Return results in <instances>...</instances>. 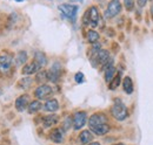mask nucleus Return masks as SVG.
Wrapping results in <instances>:
<instances>
[{"label":"nucleus","instance_id":"nucleus-1","mask_svg":"<svg viewBox=\"0 0 153 145\" xmlns=\"http://www.w3.org/2000/svg\"><path fill=\"white\" fill-rule=\"evenodd\" d=\"M82 21L85 25H90L91 27L98 26V23L100 21V15H99V11L96 6H92L86 11V13L82 18Z\"/></svg>","mask_w":153,"mask_h":145},{"label":"nucleus","instance_id":"nucleus-2","mask_svg":"<svg viewBox=\"0 0 153 145\" xmlns=\"http://www.w3.org/2000/svg\"><path fill=\"white\" fill-rule=\"evenodd\" d=\"M111 114H112V116L114 117L115 119H118V121H124V119L127 117L128 111H127L126 105H125L120 100H115L114 104H113V107L111 109Z\"/></svg>","mask_w":153,"mask_h":145},{"label":"nucleus","instance_id":"nucleus-3","mask_svg":"<svg viewBox=\"0 0 153 145\" xmlns=\"http://www.w3.org/2000/svg\"><path fill=\"white\" fill-rule=\"evenodd\" d=\"M59 11L67 19H70L71 21H74L78 13V6L72 4H62V5H59Z\"/></svg>","mask_w":153,"mask_h":145},{"label":"nucleus","instance_id":"nucleus-4","mask_svg":"<svg viewBox=\"0 0 153 145\" xmlns=\"http://www.w3.org/2000/svg\"><path fill=\"white\" fill-rule=\"evenodd\" d=\"M121 11V2L119 0H111L106 11H105V18L112 19L115 15H118Z\"/></svg>","mask_w":153,"mask_h":145},{"label":"nucleus","instance_id":"nucleus-5","mask_svg":"<svg viewBox=\"0 0 153 145\" xmlns=\"http://www.w3.org/2000/svg\"><path fill=\"white\" fill-rule=\"evenodd\" d=\"M11 66H12V56L6 52L1 53L0 54V72H8L11 69Z\"/></svg>","mask_w":153,"mask_h":145},{"label":"nucleus","instance_id":"nucleus-6","mask_svg":"<svg viewBox=\"0 0 153 145\" xmlns=\"http://www.w3.org/2000/svg\"><path fill=\"white\" fill-rule=\"evenodd\" d=\"M86 118H87V115L85 111H79L76 112L74 116H73V127L74 130H79L85 125L86 123Z\"/></svg>","mask_w":153,"mask_h":145},{"label":"nucleus","instance_id":"nucleus-7","mask_svg":"<svg viewBox=\"0 0 153 145\" xmlns=\"http://www.w3.org/2000/svg\"><path fill=\"white\" fill-rule=\"evenodd\" d=\"M52 94V88L47 84H41L34 90V96L39 100H45Z\"/></svg>","mask_w":153,"mask_h":145},{"label":"nucleus","instance_id":"nucleus-8","mask_svg":"<svg viewBox=\"0 0 153 145\" xmlns=\"http://www.w3.org/2000/svg\"><path fill=\"white\" fill-rule=\"evenodd\" d=\"M107 123V116L104 114H93L88 119V125H97V124H104Z\"/></svg>","mask_w":153,"mask_h":145},{"label":"nucleus","instance_id":"nucleus-9","mask_svg":"<svg viewBox=\"0 0 153 145\" xmlns=\"http://www.w3.org/2000/svg\"><path fill=\"white\" fill-rule=\"evenodd\" d=\"M60 72H61V66L59 62H56L51 68V70L48 72V80L52 82H57L60 78Z\"/></svg>","mask_w":153,"mask_h":145},{"label":"nucleus","instance_id":"nucleus-10","mask_svg":"<svg viewBox=\"0 0 153 145\" xmlns=\"http://www.w3.org/2000/svg\"><path fill=\"white\" fill-rule=\"evenodd\" d=\"M28 104H30V97H28V95H21V96H19L17 98V101H16V108L20 112L24 111L25 109L27 108Z\"/></svg>","mask_w":153,"mask_h":145},{"label":"nucleus","instance_id":"nucleus-11","mask_svg":"<svg viewBox=\"0 0 153 145\" xmlns=\"http://www.w3.org/2000/svg\"><path fill=\"white\" fill-rule=\"evenodd\" d=\"M40 68H41V67L39 66L38 62H37V61H33L32 63H30V64L22 67L21 72H22L24 75H32V74H36Z\"/></svg>","mask_w":153,"mask_h":145},{"label":"nucleus","instance_id":"nucleus-12","mask_svg":"<svg viewBox=\"0 0 153 145\" xmlns=\"http://www.w3.org/2000/svg\"><path fill=\"white\" fill-rule=\"evenodd\" d=\"M90 129H91V131H92V132H94V133L98 135V136H104V135H106V133L108 132L110 127H108L106 123H104V124L90 125Z\"/></svg>","mask_w":153,"mask_h":145},{"label":"nucleus","instance_id":"nucleus-13","mask_svg":"<svg viewBox=\"0 0 153 145\" xmlns=\"http://www.w3.org/2000/svg\"><path fill=\"white\" fill-rule=\"evenodd\" d=\"M50 138H51V141L54 142V143H61L62 139H64V133H62V131H61L60 129H54V130L51 131Z\"/></svg>","mask_w":153,"mask_h":145},{"label":"nucleus","instance_id":"nucleus-14","mask_svg":"<svg viewBox=\"0 0 153 145\" xmlns=\"http://www.w3.org/2000/svg\"><path fill=\"white\" fill-rule=\"evenodd\" d=\"M44 109H45L46 111H50V112H54V111H57L58 109H59V103H58L57 100H54V98H52V100H48V101L45 103V105H44Z\"/></svg>","mask_w":153,"mask_h":145},{"label":"nucleus","instance_id":"nucleus-15","mask_svg":"<svg viewBox=\"0 0 153 145\" xmlns=\"http://www.w3.org/2000/svg\"><path fill=\"white\" fill-rule=\"evenodd\" d=\"M42 123H44V127H50L54 124L58 123V117L56 115H50V116H45L44 119H42Z\"/></svg>","mask_w":153,"mask_h":145},{"label":"nucleus","instance_id":"nucleus-16","mask_svg":"<svg viewBox=\"0 0 153 145\" xmlns=\"http://www.w3.org/2000/svg\"><path fill=\"white\" fill-rule=\"evenodd\" d=\"M92 139H93V136H92V133H91L88 130L82 131V132L80 133V136H79V141H80L81 144H87V143H90Z\"/></svg>","mask_w":153,"mask_h":145},{"label":"nucleus","instance_id":"nucleus-17","mask_svg":"<svg viewBox=\"0 0 153 145\" xmlns=\"http://www.w3.org/2000/svg\"><path fill=\"white\" fill-rule=\"evenodd\" d=\"M123 86H124V90H125L126 94H132V92H133V82H132L131 77L126 76V77L124 78Z\"/></svg>","mask_w":153,"mask_h":145},{"label":"nucleus","instance_id":"nucleus-18","mask_svg":"<svg viewBox=\"0 0 153 145\" xmlns=\"http://www.w3.org/2000/svg\"><path fill=\"white\" fill-rule=\"evenodd\" d=\"M114 74H115V67L112 64V66H110L108 68L105 69V81L107 83H110L113 80V77L115 76Z\"/></svg>","mask_w":153,"mask_h":145},{"label":"nucleus","instance_id":"nucleus-19","mask_svg":"<svg viewBox=\"0 0 153 145\" xmlns=\"http://www.w3.org/2000/svg\"><path fill=\"white\" fill-rule=\"evenodd\" d=\"M86 39H87V41L90 43H96L97 41L99 40V33L93 31V29H90L87 32V34H86Z\"/></svg>","mask_w":153,"mask_h":145},{"label":"nucleus","instance_id":"nucleus-20","mask_svg":"<svg viewBox=\"0 0 153 145\" xmlns=\"http://www.w3.org/2000/svg\"><path fill=\"white\" fill-rule=\"evenodd\" d=\"M34 61L38 62L40 67H44V66H46V63H47L46 56H45L44 53H41V52H37V53H36V55H34Z\"/></svg>","mask_w":153,"mask_h":145},{"label":"nucleus","instance_id":"nucleus-21","mask_svg":"<svg viewBox=\"0 0 153 145\" xmlns=\"http://www.w3.org/2000/svg\"><path fill=\"white\" fill-rule=\"evenodd\" d=\"M16 61H17V64L18 66H24L26 63V61H27V54H26V52L20 51L19 53L17 54Z\"/></svg>","mask_w":153,"mask_h":145},{"label":"nucleus","instance_id":"nucleus-22","mask_svg":"<svg viewBox=\"0 0 153 145\" xmlns=\"http://www.w3.org/2000/svg\"><path fill=\"white\" fill-rule=\"evenodd\" d=\"M41 109V103L39 101H32L28 104V112L30 114H36Z\"/></svg>","mask_w":153,"mask_h":145},{"label":"nucleus","instance_id":"nucleus-23","mask_svg":"<svg viewBox=\"0 0 153 145\" xmlns=\"http://www.w3.org/2000/svg\"><path fill=\"white\" fill-rule=\"evenodd\" d=\"M32 78L31 77H24V78H21L19 82H18V86H19V88H22V89H26V88H28L31 84H32Z\"/></svg>","mask_w":153,"mask_h":145},{"label":"nucleus","instance_id":"nucleus-24","mask_svg":"<svg viewBox=\"0 0 153 145\" xmlns=\"http://www.w3.org/2000/svg\"><path fill=\"white\" fill-rule=\"evenodd\" d=\"M46 80H48V72H47L42 70V72H39L38 74H37L36 81H37L38 83H42V84H44V82H45Z\"/></svg>","mask_w":153,"mask_h":145},{"label":"nucleus","instance_id":"nucleus-25","mask_svg":"<svg viewBox=\"0 0 153 145\" xmlns=\"http://www.w3.org/2000/svg\"><path fill=\"white\" fill-rule=\"evenodd\" d=\"M120 80H121V76H120V74H117L114 77H113V80L110 82V86H108V88H110L111 90L115 89V88L119 86V83H120Z\"/></svg>","mask_w":153,"mask_h":145},{"label":"nucleus","instance_id":"nucleus-26","mask_svg":"<svg viewBox=\"0 0 153 145\" xmlns=\"http://www.w3.org/2000/svg\"><path fill=\"white\" fill-rule=\"evenodd\" d=\"M124 5L127 11H132L134 6V0H124Z\"/></svg>","mask_w":153,"mask_h":145},{"label":"nucleus","instance_id":"nucleus-27","mask_svg":"<svg viewBox=\"0 0 153 145\" xmlns=\"http://www.w3.org/2000/svg\"><path fill=\"white\" fill-rule=\"evenodd\" d=\"M74 80H76V83H82L84 82V74L82 72H76V76H74Z\"/></svg>","mask_w":153,"mask_h":145},{"label":"nucleus","instance_id":"nucleus-28","mask_svg":"<svg viewBox=\"0 0 153 145\" xmlns=\"http://www.w3.org/2000/svg\"><path fill=\"white\" fill-rule=\"evenodd\" d=\"M71 124H73V123H72V118H71V117H67L66 121H65V124H64V129H65V130H68L70 127H71Z\"/></svg>","mask_w":153,"mask_h":145},{"label":"nucleus","instance_id":"nucleus-29","mask_svg":"<svg viewBox=\"0 0 153 145\" xmlns=\"http://www.w3.org/2000/svg\"><path fill=\"white\" fill-rule=\"evenodd\" d=\"M146 2H147V0H138V5L140 7H144L146 5Z\"/></svg>","mask_w":153,"mask_h":145},{"label":"nucleus","instance_id":"nucleus-30","mask_svg":"<svg viewBox=\"0 0 153 145\" xmlns=\"http://www.w3.org/2000/svg\"><path fill=\"white\" fill-rule=\"evenodd\" d=\"M88 145H100L99 143H97V142H94V143H91V144H88Z\"/></svg>","mask_w":153,"mask_h":145},{"label":"nucleus","instance_id":"nucleus-31","mask_svg":"<svg viewBox=\"0 0 153 145\" xmlns=\"http://www.w3.org/2000/svg\"><path fill=\"white\" fill-rule=\"evenodd\" d=\"M70 1H78V2H82L84 0H70Z\"/></svg>","mask_w":153,"mask_h":145},{"label":"nucleus","instance_id":"nucleus-32","mask_svg":"<svg viewBox=\"0 0 153 145\" xmlns=\"http://www.w3.org/2000/svg\"><path fill=\"white\" fill-rule=\"evenodd\" d=\"M151 14H152V18H153V4H152V7H151Z\"/></svg>","mask_w":153,"mask_h":145},{"label":"nucleus","instance_id":"nucleus-33","mask_svg":"<svg viewBox=\"0 0 153 145\" xmlns=\"http://www.w3.org/2000/svg\"><path fill=\"white\" fill-rule=\"evenodd\" d=\"M16 1H18V2H21V1H24V0H16Z\"/></svg>","mask_w":153,"mask_h":145},{"label":"nucleus","instance_id":"nucleus-34","mask_svg":"<svg viewBox=\"0 0 153 145\" xmlns=\"http://www.w3.org/2000/svg\"><path fill=\"white\" fill-rule=\"evenodd\" d=\"M115 145H124V144H115Z\"/></svg>","mask_w":153,"mask_h":145},{"label":"nucleus","instance_id":"nucleus-35","mask_svg":"<svg viewBox=\"0 0 153 145\" xmlns=\"http://www.w3.org/2000/svg\"><path fill=\"white\" fill-rule=\"evenodd\" d=\"M152 1H153V0H152Z\"/></svg>","mask_w":153,"mask_h":145}]
</instances>
